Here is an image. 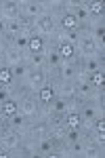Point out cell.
<instances>
[{
  "instance_id": "6da1fadb",
  "label": "cell",
  "mask_w": 105,
  "mask_h": 158,
  "mask_svg": "<svg viewBox=\"0 0 105 158\" xmlns=\"http://www.w3.org/2000/svg\"><path fill=\"white\" fill-rule=\"evenodd\" d=\"M19 112L27 116L30 120H38V118H44V112L40 108V103H38V99H36V93L32 95H25V97H19Z\"/></svg>"
},
{
  "instance_id": "7a4b0ae2",
  "label": "cell",
  "mask_w": 105,
  "mask_h": 158,
  "mask_svg": "<svg viewBox=\"0 0 105 158\" xmlns=\"http://www.w3.org/2000/svg\"><path fill=\"white\" fill-rule=\"evenodd\" d=\"M34 30H36V34H40V36H44V38L50 40L53 34L59 30L57 27V19H55L50 13H42V15L34 21Z\"/></svg>"
},
{
  "instance_id": "3957f363",
  "label": "cell",
  "mask_w": 105,
  "mask_h": 158,
  "mask_svg": "<svg viewBox=\"0 0 105 158\" xmlns=\"http://www.w3.org/2000/svg\"><path fill=\"white\" fill-rule=\"evenodd\" d=\"M46 82H48V72H46V70H30L21 85L27 86L32 93H38Z\"/></svg>"
},
{
  "instance_id": "277c9868",
  "label": "cell",
  "mask_w": 105,
  "mask_h": 158,
  "mask_svg": "<svg viewBox=\"0 0 105 158\" xmlns=\"http://www.w3.org/2000/svg\"><path fill=\"white\" fill-rule=\"evenodd\" d=\"M76 51H78V55H80V57H105V51L99 49L88 34H82L80 44L76 47Z\"/></svg>"
},
{
  "instance_id": "5b68a950",
  "label": "cell",
  "mask_w": 105,
  "mask_h": 158,
  "mask_svg": "<svg viewBox=\"0 0 105 158\" xmlns=\"http://www.w3.org/2000/svg\"><path fill=\"white\" fill-rule=\"evenodd\" d=\"M57 97V89H55V82H46V85L42 86L38 93H36V99H38V103H40V108L44 110L46 114H50V103L55 101Z\"/></svg>"
},
{
  "instance_id": "8992f818",
  "label": "cell",
  "mask_w": 105,
  "mask_h": 158,
  "mask_svg": "<svg viewBox=\"0 0 105 158\" xmlns=\"http://www.w3.org/2000/svg\"><path fill=\"white\" fill-rule=\"evenodd\" d=\"M19 15H21V2H15V0L0 2V19L13 21V19H19Z\"/></svg>"
},
{
  "instance_id": "52a82bcc",
  "label": "cell",
  "mask_w": 105,
  "mask_h": 158,
  "mask_svg": "<svg viewBox=\"0 0 105 158\" xmlns=\"http://www.w3.org/2000/svg\"><path fill=\"white\" fill-rule=\"evenodd\" d=\"M55 89H57V97L65 99V101L78 97V91H76V82L74 80H59V82H55Z\"/></svg>"
},
{
  "instance_id": "ba28073f",
  "label": "cell",
  "mask_w": 105,
  "mask_h": 158,
  "mask_svg": "<svg viewBox=\"0 0 105 158\" xmlns=\"http://www.w3.org/2000/svg\"><path fill=\"white\" fill-rule=\"evenodd\" d=\"M42 4H40V0L38 2H32V0H23L21 2V15L19 17H25V19H30V21H36L40 15H42Z\"/></svg>"
},
{
  "instance_id": "9c48e42d",
  "label": "cell",
  "mask_w": 105,
  "mask_h": 158,
  "mask_svg": "<svg viewBox=\"0 0 105 158\" xmlns=\"http://www.w3.org/2000/svg\"><path fill=\"white\" fill-rule=\"evenodd\" d=\"M44 57H46V72H55L59 65L63 63L61 61V57H59L57 49H55V44L48 40L46 42V49H44Z\"/></svg>"
},
{
  "instance_id": "30bf717a",
  "label": "cell",
  "mask_w": 105,
  "mask_h": 158,
  "mask_svg": "<svg viewBox=\"0 0 105 158\" xmlns=\"http://www.w3.org/2000/svg\"><path fill=\"white\" fill-rule=\"evenodd\" d=\"M55 141L50 139V137H42V139H38L36 141V156H42V158H50L53 156V150H55Z\"/></svg>"
},
{
  "instance_id": "8fae6325",
  "label": "cell",
  "mask_w": 105,
  "mask_h": 158,
  "mask_svg": "<svg viewBox=\"0 0 105 158\" xmlns=\"http://www.w3.org/2000/svg\"><path fill=\"white\" fill-rule=\"evenodd\" d=\"M46 42L48 38L40 36V34H34V36H30V44H27V55H38V53H44L46 49Z\"/></svg>"
},
{
  "instance_id": "7c38bea8",
  "label": "cell",
  "mask_w": 105,
  "mask_h": 158,
  "mask_svg": "<svg viewBox=\"0 0 105 158\" xmlns=\"http://www.w3.org/2000/svg\"><path fill=\"white\" fill-rule=\"evenodd\" d=\"M55 49H57L61 61H74L76 57H78L76 47H74V44H70V42H59V44H55Z\"/></svg>"
},
{
  "instance_id": "4fadbf2b",
  "label": "cell",
  "mask_w": 105,
  "mask_h": 158,
  "mask_svg": "<svg viewBox=\"0 0 105 158\" xmlns=\"http://www.w3.org/2000/svg\"><path fill=\"white\" fill-rule=\"evenodd\" d=\"M25 61V53L19 49H15V47H9V49L4 51V65H17V63H23Z\"/></svg>"
},
{
  "instance_id": "5bb4252c",
  "label": "cell",
  "mask_w": 105,
  "mask_h": 158,
  "mask_svg": "<svg viewBox=\"0 0 105 158\" xmlns=\"http://www.w3.org/2000/svg\"><path fill=\"white\" fill-rule=\"evenodd\" d=\"M86 9H88V19L91 21H99L105 17V6L103 2H97V0H88L86 2Z\"/></svg>"
},
{
  "instance_id": "9a60e30c",
  "label": "cell",
  "mask_w": 105,
  "mask_h": 158,
  "mask_svg": "<svg viewBox=\"0 0 105 158\" xmlns=\"http://www.w3.org/2000/svg\"><path fill=\"white\" fill-rule=\"evenodd\" d=\"M78 21H76V17L71 15V13H63L61 17L57 19V27L61 32H71V30H78Z\"/></svg>"
},
{
  "instance_id": "2e32d148",
  "label": "cell",
  "mask_w": 105,
  "mask_h": 158,
  "mask_svg": "<svg viewBox=\"0 0 105 158\" xmlns=\"http://www.w3.org/2000/svg\"><path fill=\"white\" fill-rule=\"evenodd\" d=\"M17 112H19V101L15 97L0 103V116H2V120H9L13 114H17Z\"/></svg>"
},
{
  "instance_id": "e0dca14e",
  "label": "cell",
  "mask_w": 105,
  "mask_h": 158,
  "mask_svg": "<svg viewBox=\"0 0 105 158\" xmlns=\"http://www.w3.org/2000/svg\"><path fill=\"white\" fill-rule=\"evenodd\" d=\"M25 63L30 70H46V57L44 53H38V55H27L25 53Z\"/></svg>"
},
{
  "instance_id": "ac0fdd59",
  "label": "cell",
  "mask_w": 105,
  "mask_h": 158,
  "mask_svg": "<svg viewBox=\"0 0 105 158\" xmlns=\"http://www.w3.org/2000/svg\"><path fill=\"white\" fill-rule=\"evenodd\" d=\"M63 124H65V129H78V131H82L80 112H65L63 114Z\"/></svg>"
},
{
  "instance_id": "d6986e66",
  "label": "cell",
  "mask_w": 105,
  "mask_h": 158,
  "mask_svg": "<svg viewBox=\"0 0 105 158\" xmlns=\"http://www.w3.org/2000/svg\"><path fill=\"white\" fill-rule=\"evenodd\" d=\"M86 2H88V0H78L76 9L71 11V15L76 17L78 23H86V21H88V9H86Z\"/></svg>"
},
{
  "instance_id": "ffe728a7",
  "label": "cell",
  "mask_w": 105,
  "mask_h": 158,
  "mask_svg": "<svg viewBox=\"0 0 105 158\" xmlns=\"http://www.w3.org/2000/svg\"><path fill=\"white\" fill-rule=\"evenodd\" d=\"M0 86H17L11 65H2L0 68Z\"/></svg>"
},
{
  "instance_id": "44dd1931",
  "label": "cell",
  "mask_w": 105,
  "mask_h": 158,
  "mask_svg": "<svg viewBox=\"0 0 105 158\" xmlns=\"http://www.w3.org/2000/svg\"><path fill=\"white\" fill-rule=\"evenodd\" d=\"M6 122H9V127H11V129H25V127H27L32 120H30L27 116H23L21 112H17V114H13Z\"/></svg>"
},
{
  "instance_id": "7402d4cb",
  "label": "cell",
  "mask_w": 105,
  "mask_h": 158,
  "mask_svg": "<svg viewBox=\"0 0 105 158\" xmlns=\"http://www.w3.org/2000/svg\"><path fill=\"white\" fill-rule=\"evenodd\" d=\"M88 85L93 86L95 91H103V85H105V72H93L88 74Z\"/></svg>"
},
{
  "instance_id": "603a6c76",
  "label": "cell",
  "mask_w": 105,
  "mask_h": 158,
  "mask_svg": "<svg viewBox=\"0 0 105 158\" xmlns=\"http://www.w3.org/2000/svg\"><path fill=\"white\" fill-rule=\"evenodd\" d=\"M27 44H30V36L25 34V32H21V34H17V36L11 38V47H15V49L19 51H27Z\"/></svg>"
},
{
  "instance_id": "cb8c5ba5",
  "label": "cell",
  "mask_w": 105,
  "mask_h": 158,
  "mask_svg": "<svg viewBox=\"0 0 105 158\" xmlns=\"http://www.w3.org/2000/svg\"><path fill=\"white\" fill-rule=\"evenodd\" d=\"M70 148V158H84V139H76L74 143H67Z\"/></svg>"
},
{
  "instance_id": "d4e9b609",
  "label": "cell",
  "mask_w": 105,
  "mask_h": 158,
  "mask_svg": "<svg viewBox=\"0 0 105 158\" xmlns=\"http://www.w3.org/2000/svg\"><path fill=\"white\" fill-rule=\"evenodd\" d=\"M0 141H2L4 146L9 148V152H13L15 148H17L19 143H21V139L17 137V133H15V131H9V133H6L4 137H2V139H0ZM9 158H11V156H9Z\"/></svg>"
},
{
  "instance_id": "484cf974",
  "label": "cell",
  "mask_w": 105,
  "mask_h": 158,
  "mask_svg": "<svg viewBox=\"0 0 105 158\" xmlns=\"http://www.w3.org/2000/svg\"><path fill=\"white\" fill-rule=\"evenodd\" d=\"M27 72H30V68H27V63H17V65H13V76H15V82L17 85H21L23 82V78L27 76Z\"/></svg>"
},
{
  "instance_id": "4316f807",
  "label": "cell",
  "mask_w": 105,
  "mask_h": 158,
  "mask_svg": "<svg viewBox=\"0 0 105 158\" xmlns=\"http://www.w3.org/2000/svg\"><path fill=\"white\" fill-rule=\"evenodd\" d=\"M67 112V101L61 97H55V101L50 103V114H59V116H63Z\"/></svg>"
},
{
  "instance_id": "83f0119b",
  "label": "cell",
  "mask_w": 105,
  "mask_h": 158,
  "mask_svg": "<svg viewBox=\"0 0 105 158\" xmlns=\"http://www.w3.org/2000/svg\"><path fill=\"white\" fill-rule=\"evenodd\" d=\"M23 32V25L19 19H13V21H6V34L9 36H17V34H21Z\"/></svg>"
},
{
  "instance_id": "f1b7e54d",
  "label": "cell",
  "mask_w": 105,
  "mask_h": 158,
  "mask_svg": "<svg viewBox=\"0 0 105 158\" xmlns=\"http://www.w3.org/2000/svg\"><path fill=\"white\" fill-rule=\"evenodd\" d=\"M17 95V86H0V103Z\"/></svg>"
},
{
  "instance_id": "f546056e",
  "label": "cell",
  "mask_w": 105,
  "mask_h": 158,
  "mask_svg": "<svg viewBox=\"0 0 105 158\" xmlns=\"http://www.w3.org/2000/svg\"><path fill=\"white\" fill-rule=\"evenodd\" d=\"M82 137V131L78 129H65V137H63V143H74L76 139Z\"/></svg>"
},
{
  "instance_id": "4dcf8cb0",
  "label": "cell",
  "mask_w": 105,
  "mask_h": 158,
  "mask_svg": "<svg viewBox=\"0 0 105 158\" xmlns=\"http://www.w3.org/2000/svg\"><path fill=\"white\" fill-rule=\"evenodd\" d=\"M80 30H71V32H65V42H70V44H74V47H78L80 44Z\"/></svg>"
},
{
  "instance_id": "1f68e13d",
  "label": "cell",
  "mask_w": 105,
  "mask_h": 158,
  "mask_svg": "<svg viewBox=\"0 0 105 158\" xmlns=\"http://www.w3.org/2000/svg\"><path fill=\"white\" fill-rule=\"evenodd\" d=\"M11 156V152H9V148L4 146L2 141H0V158H9Z\"/></svg>"
},
{
  "instance_id": "d6a6232c",
  "label": "cell",
  "mask_w": 105,
  "mask_h": 158,
  "mask_svg": "<svg viewBox=\"0 0 105 158\" xmlns=\"http://www.w3.org/2000/svg\"><path fill=\"white\" fill-rule=\"evenodd\" d=\"M4 34H6V21H4V19H0V38L4 36Z\"/></svg>"
},
{
  "instance_id": "836d02e7",
  "label": "cell",
  "mask_w": 105,
  "mask_h": 158,
  "mask_svg": "<svg viewBox=\"0 0 105 158\" xmlns=\"http://www.w3.org/2000/svg\"><path fill=\"white\" fill-rule=\"evenodd\" d=\"M2 65H4V53L0 51V68H2Z\"/></svg>"
}]
</instances>
